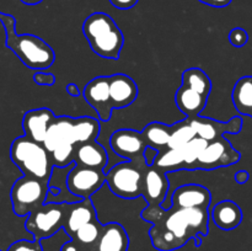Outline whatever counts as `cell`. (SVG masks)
<instances>
[{
	"mask_svg": "<svg viewBox=\"0 0 252 251\" xmlns=\"http://www.w3.org/2000/svg\"><path fill=\"white\" fill-rule=\"evenodd\" d=\"M140 216L153 224L149 235L153 246L159 251L179 250L191 239L199 248L202 236L208 235V209L148 206Z\"/></svg>",
	"mask_w": 252,
	"mask_h": 251,
	"instance_id": "1",
	"label": "cell"
},
{
	"mask_svg": "<svg viewBox=\"0 0 252 251\" xmlns=\"http://www.w3.org/2000/svg\"><path fill=\"white\" fill-rule=\"evenodd\" d=\"M0 21L6 31V46L17 58L30 69L46 70L56 61L53 48L34 34H17L15 31L16 20L11 15L0 12Z\"/></svg>",
	"mask_w": 252,
	"mask_h": 251,
	"instance_id": "2",
	"label": "cell"
},
{
	"mask_svg": "<svg viewBox=\"0 0 252 251\" xmlns=\"http://www.w3.org/2000/svg\"><path fill=\"white\" fill-rule=\"evenodd\" d=\"M83 32L91 49L105 59H118L125 37L112 17L105 12H94L85 19Z\"/></svg>",
	"mask_w": 252,
	"mask_h": 251,
	"instance_id": "3",
	"label": "cell"
},
{
	"mask_svg": "<svg viewBox=\"0 0 252 251\" xmlns=\"http://www.w3.org/2000/svg\"><path fill=\"white\" fill-rule=\"evenodd\" d=\"M10 157L25 176L36 177L48 182L54 165L51 153L43 144L30 139L26 135L19 137L11 143Z\"/></svg>",
	"mask_w": 252,
	"mask_h": 251,
	"instance_id": "4",
	"label": "cell"
},
{
	"mask_svg": "<svg viewBox=\"0 0 252 251\" xmlns=\"http://www.w3.org/2000/svg\"><path fill=\"white\" fill-rule=\"evenodd\" d=\"M69 202H49L42 204L27 216L25 228L33 235V240L42 241L64 229L68 218Z\"/></svg>",
	"mask_w": 252,
	"mask_h": 251,
	"instance_id": "5",
	"label": "cell"
},
{
	"mask_svg": "<svg viewBox=\"0 0 252 251\" xmlns=\"http://www.w3.org/2000/svg\"><path fill=\"white\" fill-rule=\"evenodd\" d=\"M147 162L126 161L116 164L106 171V182L113 194L125 199H134L143 193V175Z\"/></svg>",
	"mask_w": 252,
	"mask_h": 251,
	"instance_id": "6",
	"label": "cell"
},
{
	"mask_svg": "<svg viewBox=\"0 0 252 251\" xmlns=\"http://www.w3.org/2000/svg\"><path fill=\"white\" fill-rule=\"evenodd\" d=\"M48 182L31 176H22L15 181L10 191L12 211L17 217H26L46 203Z\"/></svg>",
	"mask_w": 252,
	"mask_h": 251,
	"instance_id": "7",
	"label": "cell"
},
{
	"mask_svg": "<svg viewBox=\"0 0 252 251\" xmlns=\"http://www.w3.org/2000/svg\"><path fill=\"white\" fill-rule=\"evenodd\" d=\"M241 155L225 137L208 142L198 157L194 170H214L236 164Z\"/></svg>",
	"mask_w": 252,
	"mask_h": 251,
	"instance_id": "8",
	"label": "cell"
},
{
	"mask_svg": "<svg viewBox=\"0 0 252 251\" xmlns=\"http://www.w3.org/2000/svg\"><path fill=\"white\" fill-rule=\"evenodd\" d=\"M106 182V172L103 170L81 166L74 164L68 174L66 185L74 196L81 199L90 198Z\"/></svg>",
	"mask_w": 252,
	"mask_h": 251,
	"instance_id": "9",
	"label": "cell"
},
{
	"mask_svg": "<svg viewBox=\"0 0 252 251\" xmlns=\"http://www.w3.org/2000/svg\"><path fill=\"white\" fill-rule=\"evenodd\" d=\"M111 149L115 154L128 161L144 164V150L147 144L142 132L134 129H118L110 138Z\"/></svg>",
	"mask_w": 252,
	"mask_h": 251,
	"instance_id": "10",
	"label": "cell"
},
{
	"mask_svg": "<svg viewBox=\"0 0 252 251\" xmlns=\"http://www.w3.org/2000/svg\"><path fill=\"white\" fill-rule=\"evenodd\" d=\"M83 96L86 102L97 112L100 121L107 122L111 120L115 108L110 95V76H96L89 81L84 88Z\"/></svg>",
	"mask_w": 252,
	"mask_h": 251,
	"instance_id": "11",
	"label": "cell"
},
{
	"mask_svg": "<svg viewBox=\"0 0 252 251\" xmlns=\"http://www.w3.org/2000/svg\"><path fill=\"white\" fill-rule=\"evenodd\" d=\"M192 128L196 132L197 137L207 140V142H213L224 137L225 133L230 134H238L243 128V118L234 117L228 122H220V121L212 120L208 117H192L189 118Z\"/></svg>",
	"mask_w": 252,
	"mask_h": 251,
	"instance_id": "12",
	"label": "cell"
},
{
	"mask_svg": "<svg viewBox=\"0 0 252 251\" xmlns=\"http://www.w3.org/2000/svg\"><path fill=\"white\" fill-rule=\"evenodd\" d=\"M169 192V180L161 170L148 165L143 175V193L149 206H162Z\"/></svg>",
	"mask_w": 252,
	"mask_h": 251,
	"instance_id": "13",
	"label": "cell"
},
{
	"mask_svg": "<svg viewBox=\"0 0 252 251\" xmlns=\"http://www.w3.org/2000/svg\"><path fill=\"white\" fill-rule=\"evenodd\" d=\"M211 202V192L202 185H184L175 189L171 194V206L175 208L208 209Z\"/></svg>",
	"mask_w": 252,
	"mask_h": 251,
	"instance_id": "14",
	"label": "cell"
},
{
	"mask_svg": "<svg viewBox=\"0 0 252 251\" xmlns=\"http://www.w3.org/2000/svg\"><path fill=\"white\" fill-rule=\"evenodd\" d=\"M56 118L57 116L54 115L53 111L46 107L27 111L22 120L25 135L34 142L43 144L47 132Z\"/></svg>",
	"mask_w": 252,
	"mask_h": 251,
	"instance_id": "15",
	"label": "cell"
},
{
	"mask_svg": "<svg viewBox=\"0 0 252 251\" xmlns=\"http://www.w3.org/2000/svg\"><path fill=\"white\" fill-rule=\"evenodd\" d=\"M110 95L113 108H125L132 105L138 97V86L127 74L110 76Z\"/></svg>",
	"mask_w": 252,
	"mask_h": 251,
	"instance_id": "16",
	"label": "cell"
},
{
	"mask_svg": "<svg viewBox=\"0 0 252 251\" xmlns=\"http://www.w3.org/2000/svg\"><path fill=\"white\" fill-rule=\"evenodd\" d=\"M74 118L69 116H59L54 120L47 132L46 139H44L43 145L49 153L53 152L56 148L61 145L66 144H75L74 140Z\"/></svg>",
	"mask_w": 252,
	"mask_h": 251,
	"instance_id": "17",
	"label": "cell"
},
{
	"mask_svg": "<svg viewBox=\"0 0 252 251\" xmlns=\"http://www.w3.org/2000/svg\"><path fill=\"white\" fill-rule=\"evenodd\" d=\"M74 162L81 166L105 170L108 162V155L105 148L96 140L76 144Z\"/></svg>",
	"mask_w": 252,
	"mask_h": 251,
	"instance_id": "18",
	"label": "cell"
},
{
	"mask_svg": "<svg viewBox=\"0 0 252 251\" xmlns=\"http://www.w3.org/2000/svg\"><path fill=\"white\" fill-rule=\"evenodd\" d=\"M129 238L120 223L111 221L103 225L101 235L95 244L96 251H128Z\"/></svg>",
	"mask_w": 252,
	"mask_h": 251,
	"instance_id": "19",
	"label": "cell"
},
{
	"mask_svg": "<svg viewBox=\"0 0 252 251\" xmlns=\"http://www.w3.org/2000/svg\"><path fill=\"white\" fill-rule=\"evenodd\" d=\"M95 219H97V216H96L95 207L91 202V198L73 202L69 207L68 218H66L64 230L68 234L69 238H71L81 226L95 220Z\"/></svg>",
	"mask_w": 252,
	"mask_h": 251,
	"instance_id": "20",
	"label": "cell"
},
{
	"mask_svg": "<svg viewBox=\"0 0 252 251\" xmlns=\"http://www.w3.org/2000/svg\"><path fill=\"white\" fill-rule=\"evenodd\" d=\"M214 224L221 230H233L243 221V209L230 199L218 202L211 213Z\"/></svg>",
	"mask_w": 252,
	"mask_h": 251,
	"instance_id": "21",
	"label": "cell"
},
{
	"mask_svg": "<svg viewBox=\"0 0 252 251\" xmlns=\"http://www.w3.org/2000/svg\"><path fill=\"white\" fill-rule=\"evenodd\" d=\"M207 101L208 97L185 85L180 86L175 95L176 106L184 115H186L187 118L198 117L202 111L206 108Z\"/></svg>",
	"mask_w": 252,
	"mask_h": 251,
	"instance_id": "22",
	"label": "cell"
},
{
	"mask_svg": "<svg viewBox=\"0 0 252 251\" xmlns=\"http://www.w3.org/2000/svg\"><path fill=\"white\" fill-rule=\"evenodd\" d=\"M235 110L239 113L252 117V76L246 75L239 79L231 93Z\"/></svg>",
	"mask_w": 252,
	"mask_h": 251,
	"instance_id": "23",
	"label": "cell"
},
{
	"mask_svg": "<svg viewBox=\"0 0 252 251\" xmlns=\"http://www.w3.org/2000/svg\"><path fill=\"white\" fill-rule=\"evenodd\" d=\"M142 135L147 147H152L159 152L169 148L171 137V126L161 122H152L142 130Z\"/></svg>",
	"mask_w": 252,
	"mask_h": 251,
	"instance_id": "24",
	"label": "cell"
},
{
	"mask_svg": "<svg viewBox=\"0 0 252 251\" xmlns=\"http://www.w3.org/2000/svg\"><path fill=\"white\" fill-rule=\"evenodd\" d=\"M152 166L161 170L165 174L171 171H179V170H186L184 150L182 148L181 149L166 148V149L161 150L159 152Z\"/></svg>",
	"mask_w": 252,
	"mask_h": 251,
	"instance_id": "25",
	"label": "cell"
},
{
	"mask_svg": "<svg viewBox=\"0 0 252 251\" xmlns=\"http://www.w3.org/2000/svg\"><path fill=\"white\" fill-rule=\"evenodd\" d=\"M73 130L75 144L93 142L100 134V121L93 117L74 118Z\"/></svg>",
	"mask_w": 252,
	"mask_h": 251,
	"instance_id": "26",
	"label": "cell"
},
{
	"mask_svg": "<svg viewBox=\"0 0 252 251\" xmlns=\"http://www.w3.org/2000/svg\"><path fill=\"white\" fill-rule=\"evenodd\" d=\"M182 85L208 97L212 91L211 78L199 68H189L182 73Z\"/></svg>",
	"mask_w": 252,
	"mask_h": 251,
	"instance_id": "27",
	"label": "cell"
},
{
	"mask_svg": "<svg viewBox=\"0 0 252 251\" xmlns=\"http://www.w3.org/2000/svg\"><path fill=\"white\" fill-rule=\"evenodd\" d=\"M196 137V132L192 128L189 118L186 117L185 120L171 126V137H170L169 148L181 149Z\"/></svg>",
	"mask_w": 252,
	"mask_h": 251,
	"instance_id": "28",
	"label": "cell"
},
{
	"mask_svg": "<svg viewBox=\"0 0 252 251\" xmlns=\"http://www.w3.org/2000/svg\"><path fill=\"white\" fill-rule=\"evenodd\" d=\"M102 228L103 225L100 223V220L95 219V220L81 226L70 239L76 241L80 246H95L100 238Z\"/></svg>",
	"mask_w": 252,
	"mask_h": 251,
	"instance_id": "29",
	"label": "cell"
},
{
	"mask_svg": "<svg viewBox=\"0 0 252 251\" xmlns=\"http://www.w3.org/2000/svg\"><path fill=\"white\" fill-rule=\"evenodd\" d=\"M208 142L202 138L196 137L191 140L187 145L182 148L185 155V164H186V170H194L196 161L201 153L203 152L204 148L207 147Z\"/></svg>",
	"mask_w": 252,
	"mask_h": 251,
	"instance_id": "30",
	"label": "cell"
},
{
	"mask_svg": "<svg viewBox=\"0 0 252 251\" xmlns=\"http://www.w3.org/2000/svg\"><path fill=\"white\" fill-rule=\"evenodd\" d=\"M76 144L61 145L51 153L53 165L57 167H66L74 162V153Z\"/></svg>",
	"mask_w": 252,
	"mask_h": 251,
	"instance_id": "31",
	"label": "cell"
},
{
	"mask_svg": "<svg viewBox=\"0 0 252 251\" xmlns=\"http://www.w3.org/2000/svg\"><path fill=\"white\" fill-rule=\"evenodd\" d=\"M7 251H43V249L38 240H19L11 244Z\"/></svg>",
	"mask_w": 252,
	"mask_h": 251,
	"instance_id": "32",
	"label": "cell"
},
{
	"mask_svg": "<svg viewBox=\"0 0 252 251\" xmlns=\"http://www.w3.org/2000/svg\"><path fill=\"white\" fill-rule=\"evenodd\" d=\"M229 41L236 48H241L245 46L249 41V33L241 27H235L229 33Z\"/></svg>",
	"mask_w": 252,
	"mask_h": 251,
	"instance_id": "33",
	"label": "cell"
},
{
	"mask_svg": "<svg viewBox=\"0 0 252 251\" xmlns=\"http://www.w3.org/2000/svg\"><path fill=\"white\" fill-rule=\"evenodd\" d=\"M33 80L36 84H38V85H43V86H51L56 83V78H54L53 74L47 73V71L44 70L37 71V73L33 75Z\"/></svg>",
	"mask_w": 252,
	"mask_h": 251,
	"instance_id": "34",
	"label": "cell"
},
{
	"mask_svg": "<svg viewBox=\"0 0 252 251\" xmlns=\"http://www.w3.org/2000/svg\"><path fill=\"white\" fill-rule=\"evenodd\" d=\"M139 0H110L111 4L120 10H129L138 4Z\"/></svg>",
	"mask_w": 252,
	"mask_h": 251,
	"instance_id": "35",
	"label": "cell"
},
{
	"mask_svg": "<svg viewBox=\"0 0 252 251\" xmlns=\"http://www.w3.org/2000/svg\"><path fill=\"white\" fill-rule=\"evenodd\" d=\"M158 154H159V150L155 149V148H152V147L145 148L144 159H145V162H147V165L152 166V165L154 164V160L157 159Z\"/></svg>",
	"mask_w": 252,
	"mask_h": 251,
	"instance_id": "36",
	"label": "cell"
},
{
	"mask_svg": "<svg viewBox=\"0 0 252 251\" xmlns=\"http://www.w3.org/2000/svg\"><path fill=\"white\" fill-rule=\"evenodd\" d=\"M198 1L213 7H225L228 6L233 0H198Z\"/></svg>",
	"mask_w": 252,
	"mask_h": 251,
	"instance_id": "37",
	"label": "cell"
},
{
	"mask_svg": "<svg viewBox=\"0 0 252 251\" xmlns=\"http://www.w3.org/2000/svg\"><path fill=\"white\" fill-rule=\"evenodd\" d=\"M249 177H250V175L246 170H239L235 174V181L238 184H245V182H248Z\"/></svg>",
	"mask_w": 252,
	"mask_h": 251,
	"instance_id": "38",
	"label": "cell"
},
{
	"mask_svg": "<svg viewBox=\"0 0 252 251\" xmlns=\"http://www.w3.org/2000/svg\"><path fill=\"white\" fill-rule=\"evenodd\" d=\"M65 90H66V93H68L70 96H73V97H78V96L80 95V91H79L78 86H76L74 83L68 84L65 88Z\"/></svg>",
	"mask_w": 252,
	"mask_h": 251,
	"instance_id": "39",
	"label": "cell"
},
{
	"mask_svg": "<svg viewBox=\"0 0 252 251\" xmlns=\"http://www.w3.org/2000/svg\"><path fill=\"white\" fill-rule=\"evenodd\" d=\"M21 1L26 5H37L43 1V0H21Z\"/></svg>",
	"mask_w": 252,
	"mask_h": 251,
	"instance_id": "40",
	"label": "cell"
}]
</instances>
